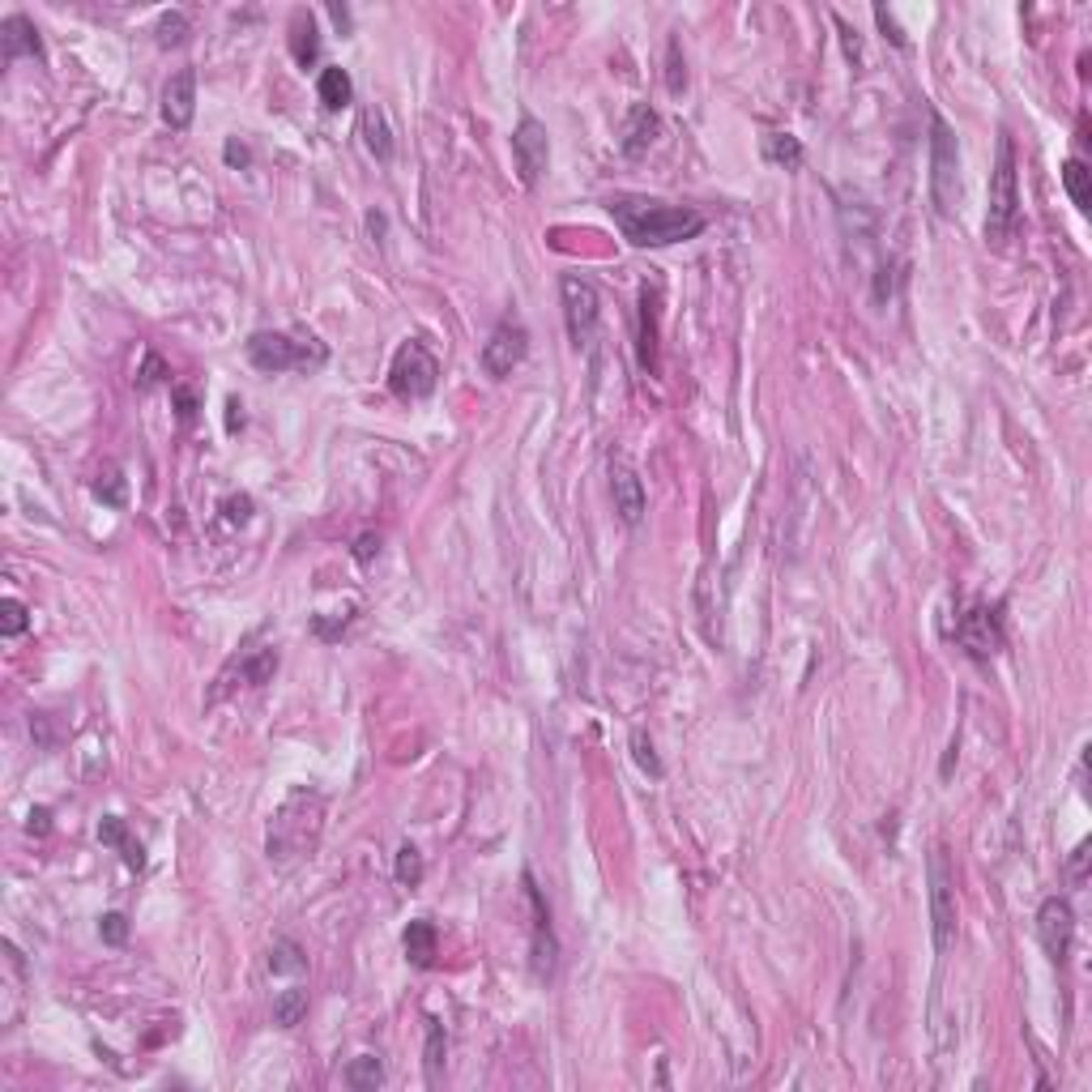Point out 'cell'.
<instances>
[{
  "label": "cell",
  "instance_id": "cell-1",
  "mask_svg": "<svg viewBox=\"0 0 1092 1092\" xmlns=\"http://www.w3.org/2000/svg\"><path fill=\"white\" fill-rule=\"evenodd\" d=\"M606 209L619 222L623 240L636 247H670V244L696 240L708 227V218L700 209L666 206V201H649V197H615Z\"/></svg>",
  "mask_w": 1092,
  "mask_h": 1092
},
{
  "label": "cell",
  "instance_id": "cell-2",
  "mask_svg": "<svg viewBox=\"0 0 1092 1092\" xmlns=\"http://www.w3.org/2000/svg\"><path fill=\"white\" fill-rule=\"evenodd\" d=\"M320 810H324V798L317 790H295L278 807L274 824H269V862H282L290 866L295 858H308L317 849V837H320Z\"/></svg>",
  "mask_w": 1092,
  "mask_h": 1092
},
{
  "label": "cell",
  "instance_id": "cell-3",
  "mask_svg": "<svg viewBox=\"0 0 1092 1092\" xmlns=\"http://www.w3.org/2000/svg\"><path fill=\"white\" fill-rule=\"evenodd\" d=\"M247 358L261 371H317L324 367L329 351L317 337H290V333H252L247 337Z\"/></svg>",
  "mask_w": 1092,
  "mask_h": 1092
},
{
  "label": "cell",
  "instance_id": "cell-4",
  "mask_svg": "<svg viewBox=\"0 0 1092 1092\" xmlns=\"http://www.w3.org/2000/svg\"><path fill=\"white\" fill-rule=\"evenodd\" d=\"M1020 222V188H1016V145L1003 132L998 141V163L990 175V209H986V240L1007 244Z\"/></svg>",
  "mask_w": 1092,
  "mask_h": 1092
},
{
  "label": "cell",
  "instance_id": "cell-5",
  "mask_svg": "<svg viewBox=\"0 0 1092 1092\" xmlns=\"http://www.w3.org/2000/svg\"><path fill=\"white\" fill-rule=\"evenodd\" d=\"M930 201L943 218L960 201V145L939 111H930Z\"/></svg>",
  "mask_w": 1092,
  "mask_h": 1092
},
{
  "label": "cell",
  "instance_id": "cell-6",
  "mask_svg": "<svg viewBox=\"0 0 1092 1092\" xmlns=\"http://www.w3.org/2000/svg\"><path fill=\"white\" fill-rule=\"evenodd\" d=\"M926 884H930V939L934 952L948 956L956 943V871L943 846H934L926 858Z\"/></svg>",
  "mask_w": 1092,
  "mask_h": 1092
},
{
  "label": "cell",
  "instance_id": "cell-7",
  "mask_svg": "<svg viewBox=\"0 0 1092 1092\" xmlns=\"http://www.w3.org/2000/svg\"><path fill=\"white\" fill-rule=\"evenodd\" d=\"M435 380H440V363L435 355L427 351L423 342H405L397 355H393V367H389V389L393 397L401 401H423L435 393Z\"/></svg>",
  "mask_w": 1092,
  "mask_h": 1092
},
{
  "label": "cell",
  "instance_id": "cell-8",
  "mask_svg": "<svg viewBox=\"0 0 1092 1092\" xmlns=\"http://www.w3.org/2000/svg\"><path fill=\"white\" fill-rule=\"evenodd\" d=\"M559 295H564V320H568V337L572 346H589L593 333H598V317H602V299H598V286L581 274H568L559 282Z\"/></svg>",
  "mask_w": 1092,
  "mask_h": 1092
},
{
  "label": "cell",
  "instance_id": "cell-9",
  "mask_svg": "<svg viewBox=\"0 0 1092 1092\" xmlns=\"http://www.w3.org/2000/svg\"><path fill=\"white\" fill-rule=\"evenodd\" d=\"M956 640H960V649L973 661L995 658L1003 649V615H998V606H969L960 615V623H956Z\"/></svg>",
  "mask_w": 1092,
  "mask_h": 1092
},
{
  "label": "cell",
  "instance_id": "cell-10",
  "mask_svg": "<svg viewBox=\"0 0 1092 1092\" xmlns=\"http://www.w3.org/2000/svg\"><path fill=\"white\" fill-rule=\"evenodd\" d=\"M525 355H529V333H525V324L500 320V324L491 329L487 342H482V371H487V376H495V380H504V376H512V371L525 363Z\"/></svg>",
  "mask_w": 1092,
  "mask_h": 1092
},
{
  "label": "cell",
  "instance_id": "cell-11",
  "mask_svg": "<svg viewBox=\"0 0 1092 1092\" xmlns=\"http://www.w3.org/2000/svg\"><path fill=\"white\" fill-rule=\"evenodd\" d=\"M1037 934H1041V948L1045 956L1063 969L1067 956H1072V939H1075V914H1072V900L1067 896H1045L1041 909H1037Z\"/></svg>",
  "mask_w": 1092,
  "mask_h": 1092
},
{
  "label": "cell",
  "instance_id": "cell-12",
  "mask_svg": "<svg viewBox=\"0 0 1092 1092\" xmlns=\"http://www.w3.org/2000/svg\"><path fill=\"white\" fill-rule=\"evenodd\" d=\"M512 159H516V171H521V184L534 188L543 179L546 163H550V141H546V124L534 120V116H521L512 132Z\"/></svg>",
  "mask_w": 1092,
  "mask_h": 1092
},
{
  "label": "cell",
  "instance_id": "cell-13",
  "mask_svg": "<svg viewBox=\"0 0 1092 1092\" xmlns=\"http://www.w3.org/2000/svg\"><path fill=\"white\" fill-rule=\"evenodd\" d=\"M525 896H529V905H534V943H529V964H534V977H546L555 973V956H559V943H555V930H550V909H546V900H543V892H538V884H534V875L525 871Z\"/></svg>",
  "mask_w": 1092,
  "mask_h": 1092
},
{
  "label": "cell",
  "instance_id": "cell-14",
  "mask_svg": "<svg viewBox=\"0 0 1092 1092\" xmlns=\"http://www.w3.org/2000/svg\"><path fill=\"white\" fill-rule=\"evenodd\" d=\"M611 495H615V512L623 525H640L645 521V482H640L636 466L623 453L611 457Z\"/></svg>",
  "mask_w": 1092,
  "mask_h": 1092
},
{
  "label": "cell",
  "instance_id": "cell-15",
  "mask_svg": "<svg viewBox=\"0 0 1092 1092\" xmlns=\"http://www.w3.org/2000/svg\"><path fill=\"white\" fill-rule=\"evenodd\" d=\"M197 116V73L193 69H179L175 77H167L163 86V120L171 124L175 132H184Z\"/></svg>",
  "mask_w": 1092,
  "mask_h": 1092
},
{
  "label": "cell",
  "instance_id": "cell-16",
  "mask_svg": "<svg viewBox=\"0 0 1092 1092\" xmlns=\"http://www.w3.org/2000/svg\"><path fill=\"white\" fill-rule=\"evenodd\" d=\"M658 132H661L658 111H653L649 103H636L623 120V132H619V150H623L627 159H645V154L653 150V141H658Z\"/></svg>",
  "mask_w": 1092,
  "mask_h": 1092
},
{
  "label": "cell",
  "instance_id": "cell-17",
  "mask_svg": "<svg viewBox=\"0 0 1092 1092\" xmlns=\"http://www.w3.org/2000/svg\"><path fill=\"white\" fill-rule=\"evenodd\" d=\"M0 48H5V64H14L18 56H30V60H43V39L35 30V21L30 18H5L0 21Z\"/></svg>",
  "mask_w": 1092,
  "mask_h": 1092
},
{
  "label": "cell",
  "instance_id": "cell-18",
  "mask_svg": "<svg viewBox=\"0 0 1092 1092\" xmlns=\"http://www.w3.org/2000/svg\"><path fill=\"white\" fill-rule=\"evenodd\" d=\"M98 841L116 849L120 858H124V866H129V871H141V866H145V849H141V841L132 837L129 824H124L120 815H103V824H98Z\"/></svg>",
  "mask_w": 1092,
  "mask_h": 1092
},
{
  "label": "cell",
  "instance_id": "cell-19",
  "mask_svg": "<svg viewBox=\"0 0 1092 1092\" xmlns=\"http://www.w3.org/2000/svg\"><path fill=\"white\" fill-rule=\"evenodd\" d=\"M401 948H405V960H410L414 969H432L435 952H440V934H435V926L427 918H419V922H410V926H405Z\"/></svg>",
  "mask_w": 1092,
  "mask_h": 1092
},
{
  "label": "cell",
  "instance_id": "cell-20",
  "mask_svg": "<svg viewBox=\"0 0 1092 1092\" xmlns=\"http://www.w3.org/2000/svg\"><path fill=\"white\" fill-rule=\"evenodd\" d=\"M290 56H295V60L303 64V69H312V64H317V56H320V30H317V18L312 14H299L290 18Z\"/></svg>",
  "mask_w": 1092,
  "mask_h": 1092
},
{
  "label": "cell",
  "instance_id": "cell-21",
  "mask_svg": "<svg viewBox=\"0 0 1092 1092\" xmlns=\"http://www.w3.org/2000/svg\"><path fill=\"white\" fill-rule=\"evenodd\" d=\"M658 290H640V367L658 371Z\"/></svg>",
  "mask_w": 1092,
  "mask_h": 1092
},
{
  "label": "cell",
  "instance_id": "cell-22",
  "mask_svg": "<svg viewBox=\"0 0 1092 1092\" xmlns=\"http://www.w3.org/2000/svg\"><path fill=\"white\" fill-rule=\"evenodd\" d=\"M317 94H320V103L329 107V111L351 107V98H355V82H351V73H346V69H337V64H329V69L320 73V82H317Z\"/></svg>",
  "mask_w": 1092,
  "mask_h": 1092
},
{
  "label": "cell",
  "instance_id": "cell-23",
  "mask_svg": "<svg viewBox=\"0 0 1092 1092\" xmlns=\"http://www.w3.org/2000/svg\"><path fill=\"white\" fill-rule=\"evenodd\" d=\"M363 141H367V150L376 154L380 163L393 159V132H389V120H385V111H380V107L363 111Z\"/></svg>",
  "mask_w": 1092,
  "mask_h": 1092
},
{
  "label": "cell",
  "instance_id": "cell-24",
  "mask_svg": "<svg viewBox=\"0 0 1092 1092\" xmlns=\"http://www.w3.org/2000/svg\"><path fill=\"white\" fill-rule=\"evenodd\" d=\"M240 666V679L247 683V688H261V683L274 679L278 670V649H252L244 653V661H235Z\"/></svg>",
  "mask_w": 1092,
  "mask_h": 1092
},
{
  "label": "cell",
  "instance_id": "cell-25",
  "mask_svg": "<svg viewBox=\"0 0 1092 1092\" xmlns=\"http://www.w3.org/2000/svg\"><path fill=\"white\" fill-rule=\"evenodd\" d=\"M764 159L794 171V167H803V141L790 137V132H769L764 137Z\"/></svg>",
  "mask_w": 1092,
  "mask_h": 1092
},
{
  "label": "cell",
  "instance_id": "cell-26",
  "mask_svg": "<svg viewBox=\"0 0 1092 1092\" xmlns=\"http://www.w3.org/2000/svg\"><path fill=\"white\" fill-rule=\"evenodd\" d=\"M303 1016H308V990H303V986H290V990H282V995L274 998V1024L295 1029Z\"/></svg>",
  "mask_w": 1092,
  "mask_h": 1092
},
{
  "label": "cell",
  "instance_id": "cell-27",
  "mask_svg": "<svg viewBox=\"0 0 1092 1092\" xmlns=\"http://www.w3.org/2000/svg\"><path fill=\"white\" fill-rule=\"evenodd\" d=\"M1063 188H1067V197L1075 201L1079 209H1088L1092 206V171L1079 159H1067L1063 163Z\"/></svg>",
  "mask_w": 1092,
  "mask_h": 1092
},
{
  "label": "cell",
  "instance_id": "cell-28",
  "mask_svg": "<svg viewBox=\"0 0 1092 1092\" xmlns=\"http://www.w3.org/2000/svg\"><path fill=\"white\" fill-rule=\"evenodd\" d=\"M380 1079H385V1063H380L376 1054H358L351 1067H346V1084L367 1092V1088H380Z\"/></svg>",
  "mask_w": 1092,
  "mask_h": 1092
},
{
  "label": "cell",
  "instance_id": "cell-29",
  "mask_svg": "<svg viewBox=\"0 0 1092 1092\" xmlns=\"http://www.w3.org/2000/svg\"><path fill=\"white\" fill-rule=\"evenodd\" d=\"M269 969L274 973H303L308 969V956H303V948L295 939H274V948H269Z\"/></svg>",
  "mask_w": 1092,
  "mask_h": 1092
},
{
  "label": "cell",
  "instance_id": "cell-30",
  "mask_svg": "<svg viewBox=\"0 0 1092 1092\" xmlns=\"http://www.w3.org/2000/svg\"><path fill=\"white\" fill-rule=\"evenodd\" d=\"M393 875H397V884L405 887H419L423 884V853L405 841V846L397 849V866H393Z\"/></svg>",
  "mask_w": 1092,
  "mask_h": 1092
},
{
  "label": "cell",
  "instance_id": "cell-31",
  "mask_svg": "<svg viewBox=\"0 0 1092 1092\" xmlns=\"http://www.w3.org/2000/svg\"><path fill=\"white\" fill-rule=\"evenodd\" d=\"M154 35H159V48H179V43L188 39V18L179 14H163L159 18V26H154Z\"/></svg>",
  "mask_w": 1092,
  "mask_h": 1092
},
{
  "label": "cell",
  "instance_id": "cell-32",
  "mask_svg": "<svg viewBox=\"0 0 1092 1092\" xmlns=\"http://www.w3.org/2000/svg\"><path fill=\"white\" fill-rule=\"evenodd\" d=\"M94 495H98L103 504H111V508H124V500H129V495H124V478H120V470H116V466H107L103 474H98Z\"/></svg>",
  "mask_w": 1092,
  "mask_h": 1092
},
{
  "label": "cell",
  "instance_id": "cell-33",
  "mask_svg": "<svg viewBox=\"0 0 1092 1092\" xmlns=\"http://www.w3.org/2000/svg\"><path fill=\"white\" fill-rule=\"evenodd\" d=\"M440 1063H444V1029L432 1020V1029H427V1079L432 1084H440Z\"/></svg>",
  "mask_w": 1092,
  "mask_h": 1092
},
{
  "label": "cell",
  "instance_id": "cell-34",
  "mask_svg": "<svg viewBox=\"0 0 1092 1092\" xmlns=\"http://www.w3.org/2000/svg\"><path fill=\"white\" fill-rule=\"evenodd\" d=\"M632 756H636V764H640V769H645L649 776H661V772H666V769H661V760H658V751H653V742H649L645 730H632Z\"/></svg>",
  "mask_w": 1092,
  "mask_h": 1092
},
{
  "label": "cell",
  "instance_id": "cell-35",
  "mask_svg": "<svg viewBox=\"0 0 1092 1092\" xmlns=\"http://www.w3.org/2000/svg\"><path fill=\"white\" fill-rule=\"evenodd\" d=\"M26 623H30L26 606H21L18 598H9L5 602V619H0V632H5V636H21V632H26Z\"/></svg>",
  "mask_w": 1092,
  "mask_h": 1092
},
{
  "label": "cell",
  "instance_id": "cell-36",
  "mask_svg": "<svg viewBox=\"0 0 1092 1092\" xmlns=\"http://www.w3.org/2000/svg\"><path fill=\"white\" fill-rule=\"evenodd\" d=\"M98 934H103V943H124V939H129V918H124V914H103V918H98Z\"/></svg>",
  "mask_w": 1092,
  "mask_h": 1092
},
{
  "label": "cell",
  "instance_id": "cell-37",
  "mask_svg": "<svg viewBox=\"0 0 1092 1092\" xmlns=\"http://www.w3.org/2000/svg\"><path fill=\"white\" fill-rule=\"evenodd\" d=\"M666 86H670V94H683V90H688V69H683V60H679V39H670V73H666Z\"/></svg>",
  "mask_w": 1092,
  "mask_h": 1092
},
{
  "label": "cell",
  "instance_id": "cell-38",
  "mask_svg": "<svg viewBox=\"0 0 1092 1092\" xmlns=\"http://www.w3.org/2000/svg\"><path fill=\"white\" fill-rule=\"evenodd\" d=\"M875 21H880V30H884V35H887V39H892V48H909V39H905V30H900V26H896V18H892V14H887V9H884V5H875Z\"/></svg>",
  "mask_w": 1092,
  "mask_h": 1092
},
{
  "label": "cell",
  "instance_id": "cell-39",
  "mask_svg": "<svg viewBox=\"0 0 1092 1092\" xmlns=\"http://www.w3.org/2000/svg\"><path fill=\"white\" fill-rule=\"evenodd\" d=\"M163 376H167L163 358H159V355H145V367H141V376H137V389H154Z\"/></svg>",
  "mask_w": 1092,
  "mask_h": 1092
},
{
  "label": "cell",
  "instance_id": "cell-40",
  "mask_svg": "<svg viewBox=\"0 0 1092 1092\" xmlns=\"http://www.w3.org/2000/svg\"><path fill=\"white\" fill-rule=\"evenodd\" d=\"M222 508H227V521L235 525V521H247V516H252V500H247V495H231L227 504H222Z\"/></svg>",
  "mask_w": 1092,
  "mask_h": 1092
},
{
  "label": "cell",
  "instance_id": "cell-41",
  "mask_svg": "<svg viewBox=\"0 0 1092 1092\" xmlns=\"http://www.w3.org/2000/svg\"><path fill=\"white\" fill-rule=\"evenodd\" d=\"M171 397H175V405H179V423H193V419H197V393H193V389H175Z\"/></svg>",
  "mask_w": 1092,
  "mask_h": 1092
},
{
  "label": "cell",
  "instance_id": "cell-42",
  "mask_svg": "<svg viewBox=\"0 0 1092 1092\" xmlns=\"http://www.w3.org/2000/svg\"><path fill=\"white\" fill-rule=\"evenodd\" d=\"M1084 862H1088V841H1079L1075 853H1072V866H1067V875H1072V884H1084Z\"/></svg>",
  "mask_w": 1092,
  "mask_h": 1092
},
{
  "label": "cell",
  "instance_id": "cell-43",
  "mask_svg": "<svg viewBox=\"0 0 1092 1092\" xmlns=\"http://www.w3.org/2000/svg\"><path fill=\"white\" fill-rule=\"evenodd\" d=\"M222 159H227L231 167H247V163H252V154H247V145H244V141H235V137H231V141H227V150H222Z\"/></svg>",
  "mask_w": 1092,
  "mask_h": 1092
},
{
  "label": "cell",
  "instance_id": "cell-44",
  "mask_svg": "<svg viewBox=\"0 0 1092 1092\" xmlns=\"http://www.w3.org/2000/svg\"><path fill=\"white\" fill-rule=\"evenodd\" d=\"M371 555H380V538H371V534H367V538H358V546H355V559H358V564H367Z\"/></svg>",
  "mask_w": 1092,
  "mask_h": 1092
},
{
  "label": "cell",
  "instance_id": "cell-45",
  "mask_svg": "<svg viewBox=\"0 0 1092 1092\" xmlns=\"http://www.w3.org/2000/svg\"><path fill=\"white\" fill-rule=\"evenodd\" d=\"M48 819H52V810H48V807H39V810H30V819H26V828H30V832H39V837H43V832H48V828H52V824H48Z\"/></svg>",
  "mask_w": 1092,
  "mask_h": 1092
},
{
  "label": "cell",
  "instance_id": "cell-46",
  "mask_svg": "<svg viewBox=\"0 0 1092 1092\" xmlns=\"http://www.w3.org/2000/svg\"><path fill=\"white\" fill-rule=\"evenodd\" d=\"M367 231L371 235H385V213H367Z\"/></svg>",
  "mask_w": 1092,
  "mask_h": 1092
},
{
  "label": "cell",
  "instance_id": "cell-47",
  "mask_svg": "<svg viewBox=\"0 0 1092 1092\" xmlns=\"http://www.w3.org/2000/svg\"><path fill=\"white\" fill-rule=\"evenodd\" d=\"M227 410H231V419H227V432H235V427H240V423H244V414H235V410H244V405H240V401H235V397H231V405H227Z\"/></svg>",
  "mask_w": 1092,
  "mask_h": 1092
},
{
  "label": "cell",
  "instance_id": "cell-48",
  "mask_svg": "<svg viewBox=\"0 0 1092 1092\" xmlns=\"http://www.w3.org/2000/svg\"><path fill=\"white\" fill-rule=\"evenodd\" d=\"M329 14H333V21H337V26H351V14H346L342 5H329Z\"/></svg>",
  "mask_w": 1092,
  "mask_h": 1092
}]
</instances>
